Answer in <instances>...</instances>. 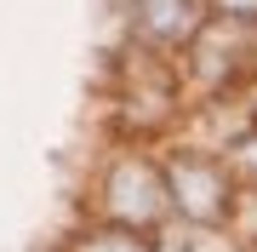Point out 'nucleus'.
<instances>
[{"label":"nucleus","mask_w":257,"mask_h":252,"mask_svg":"<svg viewBox=\"0 0 257 252\" xmlns=\"http://www.w3.org/2000/svg\"><path fill=\"white\" fill-rule=\"evenodd\" d=\"M172 195H177V206H183L194 224H211V218H223L229 184H223V172L206 166V160H177L172 166Z\"/></svg>","instance_id":"1"},{"label":"nucleus","mask_w":257,"mask_h":252,"mask_svg":"<svg viewBox=\"0 0 257 252\" xmlns=\"http://www.w3.org/2000/svg\"><path fill=\"white\" fill-rule=\"evenodd\" d=\"M109 206L120 224H149V218H160L166 206V189L155 172H143V160H126V166H114L109 178Z\"/></svg>","instance_id":"2"},{"label":"nucleus","mask_w":257,"mask_h":252,"mask_svg":"<svg viewBox=\"0 0 257 252\" xmlns=\"http://www.w3.org/2000/svg\"><path fill=\"white\" fill-rule=\"evenodd\" d=\"M138 12H143V18H155V23H149L155 35H189V29H194L189 0H138Z\"/></svg>","instance_id":"3"},{"label":"nucleus","mask_w":257,"mask_h":252,"mask_svg":"<svg viewBox=\"0 0 257 252\" xmlns=\"http://www.w3.org/2000/svg\"><path fill=\"white\" fill-rule=\"evenodd\" d=\"M223 6H229L234 18H257V0H223Z\"/></svg>","instance_id":"4"}]
</instances>
